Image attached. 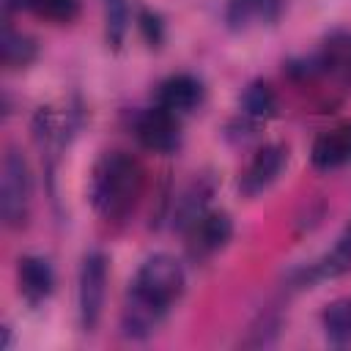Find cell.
I'll return each instance as SVG.
<instances>
[{
	"label": "cell",
	"mask_w": 351,
	"mask_h": 351,
	"mask_svg": "<svg viewBox=\"0 0 351 351\" xmlns=\"http://www.w3.org/2000/svg\"><path fill=\"white\" fill-rule=\"evenodd\" d=\"M184 285H186V274L176 255L170 252L148 255L134 271V280L129 282L121 310V332L132 340L151 337L167 318L170 307L181 299Z\"/></svg>",
	"instance_id": "cell-1"
},
{
	"label": "cell",
	"mask_w": 351,
	"mask_h": 351,
	"mask_svg": "<svg viewBox=\"0 0 351 351\" xmlns=\"http://www.w3.org/2000/svg\"><path fill=\"white\" fill-rule=\"evenodd\" d=\"M143 184H145L143 165L126 151H110L101 154L99 162L93 165L88 197L101 219L121 222L134 211L143 195Z\"/></svg>",
	"instance_id": "cell-2"
},
{
	"label": "cell",
	"mask_w": 351,
	"mask_h": 351,
	"mask_svg": "<svg viewBox=\"0 0 351 351\" xmlns=\"http://www.w3.org/2000/svg\"><path fill=\"white\" fill-rule=\"evenodd\" d=\"M288 74L299 82H310V80H329L337 88H348L351 85V33H332L321 49H315L313 55L288 63Z\"/></svg>",
	"instance_id": "cell-3"
},
{
	"label": "cell",
	"mask_w": 351,
	"mask_h": 351,
	"mask_svg": "<svg viewBox=\"0 0 351 351\" xmlns=\"http://www.w3.org/2000/svg\"><path fill=\"white\" fill-rule=\"evenodd\" d=\"M33 178L25 156L16 148H8L3 156V178H0V217L8 228H22L30 214Z\"/></svg>",
	"instance_id": "cell-4"
},
{
	"label": "cell",
	"mask_w": 351,
	"mask_h": 351,
	"mask_svg": "<svg viewBox=\"0 0 351 351\" xmlns=\"http://www.w3.org/2000/svg\"><path fill=\"white\" fill-rule=\"evenodd\" d=\"M107 274H110V266H107V255L101 250H90L82 255V263L77 271V315H80V326L85 332H93L101 321Z\"/></svg>",
	"instance_id": "cell-5"
},
{
	"label": "cell",
	"mask_w": 351,
	"mask_h": 351,
	"mask_svg": "<svg viewBox=\"0 0 351 351\" xmlns=\"http://www.w3.org/2000/svg\"><path fill=\"white\" fill-rule=\"evenodd\" d=\"M132 132L137 143L151 154H173L181 145V121L165 107H148L134 115Z\"/></svg>",
	"instance_id": "cell-6"
},
{
	"label": "cell",
	"mask_w": 351,
	"mask_h": 351,
	"mask_svg": "<svg viewBox=\"0 0 351 351\" xmlns=\"http://www.w3.org/2000/svg\"><path fill=\"white\" fill-rule=\"evenodd\" d=\"M285 165H288V148H285L282 143H266V145H261V148L252 154L250 165L244 167L241 178H239L241 195L255 197V195H261L263 189H269V186L280 178V173H282Z\"/></svg>",
	"instance_id": "cell-7"
},
{
	"label": "cell",
	"mask_w": 351,
	"mask_h": 351,
	"mask_svg": "<svg viewBox=\"0 0 351 351\" xmlns=\"http://www.w3.org/2000/svg\"><path fill=\"white\" fill-rule=\"evenodd\" d=\"M233 236V219L225 211H206L186 230V250L195 261H206L217 255Z\"/></svg>",
	"instance_id": "cell-8"
},
{
	"label": "cell",
	"mask_w": 351,
	"mask_h": 351,
	"mask_svg": "<svg viewBox=\"0 0 351 351\" xmlns=\"http://www.w3.org/2000/svg\"><path fill=\"white\" fill-rule=\"evenodd\" d=\"M285 8V0H228L225 25L233 33H247L255 27L274 25Z\"/></svg>",
	"instance_id": "cell-9"
},
{
	"label": "cell",
	"mask_w": 351,
	"mask_h": 351,
	"mask_svg": "<svg viewBox=\"0 0 351 351\" xmlns=\"http://www.w3.org/2000/svg\"><path fill=\"white\" fill-rule=\"evenodd\" d=\"M16 282H19V293L27 304L38 307L41 302L49 299L52 288H55V271L52 263L44 255H22L16 263Z\"/></svg>",
	"instance_id": "cell-10"
},
{
	"label": "cell",
	"mask_w": 351,
	"mask_h": 351,
	"mask_svg": "<svg viewBox=\"0 0 351 351\" xmlns=\"http://www.w3.org/2000/svg\"><path fill=\"white\" fill-rule=\"evenodd\" d=\"M310 162L315 170H337L351 165V123L321 132L310 148Z\"/></svg>",
	"instance_id": "cell-11"
},
{
	"label": "cell",
	"mask_w": 351,
	"mask_h": 351,
	"mask_svg": "<svg viewBox=\"0 0 351 351\" xmlns=\"http://www.w3.org/2000/svg\"><path fill=\"white\" fill-rule=\"evenodd\" d=\"M200 101H203V85L192 74H173L156 90V104L176 115H186L197 110Z\"/></svg>",
	"instance_id": "cell-12"
},
{
	"label": "cell",
	"mask_w": 351,
	"mask_h": 351,
	"mask_svg": "<svg viewBox=\"0 0 351 351\" xmlns=\"http://www.w3.org/2000/svg\"><path fill=\"white\" fill-rule=\"evenodd\" d=\"M346 271H351V222L343 228L335 247L318 263H313L310 269L302 271L299 282L307 285V282H315V280H332V277H340Z\"/></svg>",
	"instance_id": "cell-13"
},
{
	"label": "cell",
	"mask_w": 351,
	"mask_h": 351,
	"mask_svg": "<svg viewBox=\"0 0 351 351\" xmlns=\"http://www.w3.org/2000/svg\"><path fill=\"white\" fill-rule=\"evenodd\" d=\"M208 200H211V184L203 181V178L192 181V184L181 192V197L176 200V208H173V228L181 230V233H186V230L208 211Z\"/></svg>",
	"instance_id": "cell-14"
},
{
	"label": "cell",
	"mask_w": 351,
	"mask_h": 351,
	"mask_svg": "<svg viewBox=\"0 0 351 351\" xmlns=\"http://www.w3.org/2000/svg\"><path fill=\"white\" fill-rule=\"evenodd\" d=\"M0 52H3V66L5 69H25L36 60L38 44L27 33L16 30L11 19H3V38H0Z\"/></svg>",
	"instance_id": "cell-15"
},
{
	"label": "cell",
	"mask_w": 351,
	"mask_h": 351,
	"mask_svg": "<svg viewBox=\"0 0 351 351\" xmlns=\"http://www.w3.org/2000/svg\"><path fill=\"white\" fill-rule=\"evenodd\" d=\"M321 326L332 346H351V296L329 302L321 313Z\"/></svg>",
	"instance_id": "cell-16"
},
{
	"label": "cell",
	"mask_w": 351,
	"mask_h": 351,
	"mask_svg": "<svg viewBox=\"0 0 351 351\" xmlns=\"http://www.w3.org/2000/svg\"><path fill=\"white\" fill-rule=\"evenodd\" d=\"M241 112L252 121H266L277 112V96L274 88L263 80H252L241 93Z\"/></svg>",
	"instance_id": "cell-17"
},
{
	"label": "cell",
	"mask_w": 351,
	"mask_h": 351,
	"mask_svg": "<svg viewBox=\"0 0 351 351\" xmlns=\"http://www.w3.org/2000/svg\"><path fill=\"white\" fill-rule=\"evenodd\" d=\"M104 8V38L107 47L121 49L129 33V22H132V11L126 0H101Z\"/></svg>",
	"instance_id": "cell-18"
},
{
	"label": "cell",
	"mask_w": 351,
	"mask_h": 351,
	"mask_svg": "<svg viewBox=\"0 0 351 351\" xmlns=\"http://www.w3.org/2000/svg\"><path fill=\"white\" fill-rule=\"evenodd\" d=\"M25 11L55 25H69L80 16V0H27Z\"/></svg>",
	"instance_id": "cell-19"
},
{
	"label": "cell",
	"mask_w": 351,
	"mask_h": 351,
	"mask_svg": "<svg viewBox=\"0 0 351 351\" xmlns=\"http://www.w3.org/2000/svg\"><path fill=\"white\" fill-rule=\"evenodd\" d=\"M137 25H140V33H143V38L148 41L151 49L162 47V41H165V22H162V16H159L156 11H151V8H140V14H137Z\"/></svg>",
	"instance_id": "cell-20"
},
{
	"label": "cell",
	"mask_w": 351,
	"mask_h": 351,
	"mask_svg": "<svg viewBox=\"0 0 351 351\" xmlns=\"http://www.w3.org/2000/svg\"><path fill=\"white\" fill-rule=\"evenodd\" d=\"M22 8H27V0H3V14L5 16H11L14 11H22Z\"/></svg>",
	"instance_id": "cell-21"
}]
</instances>
